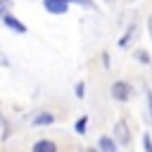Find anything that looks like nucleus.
<instances>
[{
    "instance_id": "obj_1",
    "label": "nucleus",
    "mask_w": 152,
    "mask_h": 152,
    "mask_svg": "<svg viewBox=\"0 0 152 152\" xmlns=\"http://www.w3.org/2000/svg\"><path fill=\"white\" fill-rule=\"evenodd\" d=\"M112 95L116 97V100H128V95H131V86L128 83H124V81H116L114 86H112Z\"/></svg>"
},
{
    "instance_id": "obj_2",
    "label": "nucleus",
    "mask_w": 152,
    "mask_h": 152,
    "mask_svg": "<svg viewBox=\"0 0 152 152\" xmlns=\"http://www.w3.org/2000/svg\"><path fill=\"white\" fill-rule=\"evenodd\" d=\"M66 7H69V2H64V0H45V10L52 14H64Z\"/></svg>"
},
{
    "instance_id": "obj_3",
    "label": "nucleus",
    "mask_w": 152,
    "mask_h": 152,
    "mask_svg": "<svg viewBox=\"0 0 152 152\" xmlns=\"http://www.w3.org/2000/svg\"><path fill=\"white\" fill-rule=\"evenodd\" d=\"M114 133H116V140H119L121 145H128V140H131V135H128V126H126L124 121H119V124L114 126Z\"/></svg>"
},
{
    "instance_id": "obj_4",
    "label": "nucleus",
    "mask_w": 152,
    "mask_h": 152,
    "mask_svg": "<svg viewBox=\"0 0 152 152\" xmlns=\"http://www.w3.org/2000/svg\"><path fill=\"white\" fill-rule=\"evenodd\" d=\"M2 21H5V24H7L10 28H12V31H17V33H24V31H26V26H24V24H21L19 19H14L12 14H7V12L2 14Z\"/></svg>"
},
{
    "instance_id": "obj_5",
    "label": "nucleus",
    "mask_w": 152,
    "mask_h": 152,
    "mask_svg": "<svg viewBox=\"0 0 152 152\" xmlns=\"http://www.w3.org/2000/svg\"><path fill=\"white\" fill-rule=\"evenodd\" d=\"M48 124H55V114L43 112V114H38V116H33V126H48Z\"/></svg>"
},
{
    "instance_id": "obj_6",
    "label": "nucleus",
    "mask_w": 152,
    "mask_h": 152,
    "mask_svg": "<svg viewBox=\"0 0 152 152\" xmlns=\"http://www.w3.org/2000/svg\"><path fill=\"white\" fill-rule=\"evenodd\" d=\"M43 150H45V152H55V150H57V145H55V142H50V140H38V142L33 145V152H43Z\"/></svg>"
},
{
    "instance_id": "obj_7",
    "label": "nucleus",
    "mask_w": 152,
    "mask_h": 152,
    "mask_svg": "<svg viewBox=\"0 0 152 152\" xmlns=\"http://www.w3.org/2000/svg\"><path fill=\"white\" fill-rule=\"evenodd\" d=\"M97 145H100V150H104V152H114V150H116V142H114L112 138H107V135H104V138H100V142H97Z\"/></svg>"
},
{
    "instance_id": "obj_8",
    "label": "nucleus",
    "mask_w": 152,
    "mask_h": 152,
    "mask_svg": "<svg viewBox=\"0 0 152 152\" xmlns=\"http://www.w3.org/2000/svg\"><path fill=\"white\" fill-rule=\"evenodd\" d=\"M86 124H88V119H86V116H81V119L76 121V133H81V135H83V133H86Z\"/></svg>"
},
{
    "instance_id": "obj_9",
    "label": "nucleus",
    "mask_w": 152,
    "mask_h": 152,
    "mask_svg": "<svg viewBox=\"0 0 152 152\" xmlns=\"http://www.w3.org/2000/svg\"><path fill=\"white\" fill-rule=\"evenodd\" d=\"M133 33H135V26H128V31H126V36L119 40V45H126V43L131 40V36H133Z\"/></svg>"
},
{
    "instance_id": "obj_10",
    "label": "nucleus",
    "mask_w": 152,
    "mask_h": 152,
    "mask_svg": "<svg viewBox=\"0 0 152 152\" xmlns=\"http://www.w3.org/2000/svg\"><path fill=\"white\" fill-rule=\"evenodd\" d=\"M83 93H86V86L83 83H76V97H83Z\"/></svg>"
},
{
    "instance_id": "obj_11",
    "label": "nucleus",
    "mask_w": 152,
    "mask_h": 152,
    "mask_svg": "<svg viewBox=\"0 0 152 152\" xmlns=\"http://www.w3.org/2000/svg\"><path fill=\"white\" fill-rule=\"evenodd\" d=\"M135 57H138V59H140V62H142V64H147V62H150V57H147V55H145V52H142V50H140V52H138V55H135Z\"/></svg>"
},
{
    "instance_id": "obj_12",
    "label": "nucleus",
    "mask_w": 152,
    "mask_h": 152,
    "mask_svg": "<svg viewBox=\"0 0 152 152\" xmlns=\"http://www.w3.org/2000/svg\"><path fill=\"white\" fill-rule=\"evenodd\" d=\"M142 145H145V150H147V152H152V140H150L147 135L142 138Z\"/></svg>"
},
{
    "instance_id": "obj_13",
    "label": "nucleus",
    "mask_w": 152,
    "mask_h": 152,
    "mask_svg": "<svg viewBox=\"0 0 152 152\" xmlns=\"http://www.w3.org/2000/svg\"><path fill=\"white\" fill-rule=\"evenodd\" d=\"M147 112H150L147 116L152 119V93H147Z\"/></svg>"
},
{
    "instance_id": "obj_14",
    "label": "nucleus",
    "mask_w": 152,
    "mask_h": 152,
    "mask_svg": "<svg viewBox=\"0 0 152 152\" xmlns=\"http://www.w3.org/2000/svg\"><path fill=\"white\" fill-rule=\"evenodd\" d=\"M7 12V2H0V14H5Z\"/></svg>"
},
{
    "instance_id": "obj_15",
    "label": "nucleus",
    "mask_w": 152,
    "mask_h": 152,
    "mask_svg": "<svg viewBox=\"0 0 152 152\" xmlns=\"http://www.w3.org/2000/svg\"><path fill=\"white\" fill-rule=\"evenodd\" d=\"M64 2H81V5H90L88 0H64Z\"/></svg>"
},
{
    "instance_id": "obj_16",
    "label": "nucleus",
    "mask_w": 152,
    "mask_h": 152,
    "mask_svg": "<svg viewBox=\"0 0 152 152\" xmlns=\"http://www.w3.org/2000/svg\"><path fill=\"white\" fill-rule=\"evenodd\" d=\"M147 28H150V36H152V17H150V21H147Z\"/></svg>"
}]
</instances>
